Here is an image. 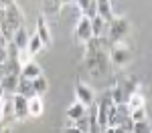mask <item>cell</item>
<instances>
[{
    "label": "cell",
    "mask_w": 152,
    "mask_h": 133,
    "mask_svg": "<svg viewBox=\"0 0 152 133\" xmlns=\"http://www.w3.org/2000/svg\"><path fill=\"white\" fill-rule=\"evenodd\" d=\"M107 57H110V60L116 65L118 69H124L130 60H132V52H130L128 47H124L122 42H118V45H112L110 55H107Z\"/></svg>",
    "instance_id": "cell-4"
},
{
    "label": "cell",
    "mask_w": 152,
    "mask_h": 133,
    "mask_svg": "<svg viewBox=\"0 0 152 133\" xmlns=\"http://www.w3.org/2000/svg\"><path fill=\"white\" fill-rule=\"evenodd\" d=\"M16 0H0V8H6V6H10V4H14Z\"/></svg>",
    "instance_id": "cell-29"
},
{
    "label": "cell",
    "mask_w": 152,
    "mask_h": 133,
    "mask_svg": "<svg viewBox=\"0 0 152 133\" xmlns=\"http://www.w3.org/2000/svg\"><path fill=\"white\" fill-rule=\"evenodd\" d=\"M59 2H61V6L63 4H75V0H59Z\"/></svg>",
    "instance_id": "cell-31"
},
{
    "label": "cell",
    "mask_w": 152,
    "mask_h": 133,
    "mask_svg": "<svg viewBox=\"0 0 152 133\" xmlns=\"http://www.w3.org/2000/svg\"><path fill=\"white\" fill-rule=\"evenodd\" d=\"M45 48V45H43V40L39 38L37 35H31L28 36V45H26V52L33 57V55H37V52H41Z\"/></svg>",
    "instance_id": "cell-19"
},
{
    "label": "cell",
    "mask_w": 152,
    "mask_h": 133,
    "mask_svg": "<svg viewBox=\"0 0 152 133\" xmlns=\"http://www.w3.org/2000/svg\"><path fill=\"white\" fill-rule=\"evenodd\" d=\"M41 40H43V45H45V48L51 47V28H49L47 24V18L41 14L39 18H37V32H35Z\"/></svg>",
    "instance_id": "cell-9"
},
{
    "label": "cell",
    "mask_w": 152,
    "mask_h": 133,
    "mask_svg": "<svg viewBox=\"0 0 152 133\" xmlns=\"http://www.w3.org/2000/svg\"><path fill=\"white\" fill-rule=\"evenodd\" d=\"M18 77H20V75H4V77L0 79V87H2L4 95H16Z\"/></svg>",
    "instance_id": "cell-12"
},
{
    "label": "cell",
    "mask_w": 152,
    "mask_h": 133,
    "mask_svg": "<svg viewBox=\"0 0 152 133\" xmlns=\"http://www.w3.org/2000/svg\"><path fill=\"white\" fill-rule=\"evenodd\" d=\"M6 45H8V38L4 35H0V48H6Z\"/></svg>",
    "instance_id": "cell-30"
},
{
    "label": "cell",
    "mask_w": 152,
    "mask_h": 133,
    "mask_svg": "<svg viewBox=\"0 0 152 133\" xmlns=\"http://www.w3.org/2000/svg\"><path fill=\"white\" fill-rule=\"evenodd\" d=\"M128 30H130L128 18H124V16H114L110 22H105L104 35L99 36V40H102V45H105V40H110L112 45H118V42H122L124 36L128 35Z\"/></svg>",
    "instance_id": "cell-1"
},
{
    "label": "cell",
    "mask_w": 152,
    "mask_h": 133,
    "mask_svg": "<svg viewBox=\"0 0 152 133\" xmlns=\"http://www.w3.org/2000/svg\"><path fill=\"white\" fill-rule=\"evenodd\" d=\"M132 133H152V127H150V123H148V119L134 123V127H132Z\"/></svg>",
    "instance_id": "cell-26"
},
{
    "label": "cell",
    "mask_w": 152,
    "mask_h": 133,
    "mask_svg": "<svg viewBox=\"0 0 152 133\" xmlns=\"http://www.w3.org/2000/svg\"><path fill=\"white\" fill-rule=\"evenodd\" d=\"M107 63H110V57H107V52H105L104 48L102 50H97L95 55H89V57H85V65H87V71L91 73L94 77H105V73H107Z\"/></svg>",
    "instance_id": "cell-2"
},
{
    "label": "cell",
    "mask_w": 152,
    "mask_h": 133,
    "mask_svg": "<svg viewBox=\"0 0 152 133\" xmlns=\"http://www.w3.org/2000/svg\"><path fill=\"white\" fill-rule=\"evenodd\" d=\"M2 97H4V91H2V87H0V101H2Z\"/></svg>",
    "instance_id": "cell-34"
},
{
    "label": "cell",
    "mask_w": 152,
    "mask_h": 133,
    "mask_svg": "<svg viewBox=\"0 0 152 133\" xmlns=\"http://www.w3.org/2000/svg\"><path fill=\"white\" fill-rule=\"evenodd\" d=\"M26 105H28V117L31 119H39L43 113H45V101H43V97H31V99H26Z\"/></svg>",
    "instance_id": "cell-7"
},
{
    "label": "cell",
    "mask_w": 152,
    "mask_h": 133,
    "mask_svg": "<svg viewBox=\"0 0 152 133\" xmlns=\"http://www.w3.org/2000/svg\"><path fill=\"white\" fill-rule=\"evenodd\" d=\"M128 117L134 121V123H138V121H146V117H148V111H146V107L132 109V111H128Z\"/></svg>",
    "instance_id": "cell-24"
},
{
    "label": "cell",
    "mask_w": 152,
    "mask_h": 133,
    "mask_svg": "<svg viewBox=\"0 0 152 133\" xmlns=\"http://www.w3.org/2000/svg\"><path fill=\"white\" fill-rule=\"evenodd\" d=\"M4 69H6V75H20V63L8 59L4 63Z\"/></svg>",
    "instance_id": "cell-25"
},
{
    "label": "cell",
    "mask_w": 152,
    "mask_h": 133,
    "mask_svg": "<svg viewBox=\"0 0 152 133\" xmlns=\"http://www.w3.org/2000/svg\"><path fill=\"white\" fill-rule=\"evenodd\" d=\"M75 101L81 103L85 107H91L95 101V95H94V89L89 85H85L83 81H77L75 83Z\"/></svg>",
    "instance_id": "cell-5"
},
{
    "label": "cell",
    "mask_w": 152,
    "mask_h": 133,
    "mask_svg": "<svg viewBox=\"0 0 152 133\" xmlns=\"http://www.w3.org/2000/svg\"><path fill=\"white\" fill-rule=\"evenodd\" d=\"M33 89H35V95H39V97H43L49 91V81L45 79V75L33 79Z\"/></svg>",
    "instance_id": "cell-21"
},
{
    "label": "cell",
    "mask_w": 152,
    "mask_h": 133,
    "mask_svg": "<svg viewBox=\"0 0 152 133\" xmlns=\"http://www.w3.org/2000/svg\"><path fill=\"white\" fill-rule=\"evenodd\" d=\"M41 75H43V69H41V67L37 65L35 60H28V63L20 65V77H24V79L33 81V79L41 77Z\"/></svg>",
    "instance_id": "cell-11"
},
{
    "label": "cell",
    "mask_w": 152,
    "mask_h": 133,
    "mask_svg": "<svg viewBox=\"0 0 152 133\" xmlns=\"http://www.w3.org/2000/svg\"><path fill=\"white\" fill-rule=\"evenodd\" d=\"M6 55H8V59L18 60V55H20V50H18V47H16L12 40H8V45H6Z\"/></svg>",
    "instance_id": "cell-27"
},
{
    "label": "cell",
    "mask_w": 152,
    "mask_h": 133,
    "mask_svg": "<svg viewBox=\"0 0 152 133\" xmlns=\"http://www.w3.org/2000/svg\"><path fill=\"white\" fill-rule=\"evenodd\" d=\"M97 4V16H102L105 22H110L114 18V10H112V0H95Z\"/></svg>",
    "instance_id": "cell-15"
},
{
    "label": "cell",
    "mask_w": 152,
    "mask_h": 133,
    "mask_svg": "<svg viewBox=\"0 0 152 133\" xmlns=\"http://www.w3.org/2000/svg\"><path fill=\"white\" fill-rule=\"evenodd\" d=\"M0 113H2V121L4 125L14 119V103H12V95H4L0 101Z\"/></svg>",
    "instance_id": "cell-10"
},
{
    "label": "cell",
    "mask_w": 152,
    "mask_h": 133,
    "mask_svg": "<svg viewBox=\"0 0 152 133\" xmlns=\"http://www.w3.org/2000/svg\"><path fill=\"white\" fill-rule=\"evenodd\" d=\"M73 125H75L81 133H89V129H91V115H83L81 119L73 121Z\"/></svg>",
    "instance_id": "cell-23"
},
{
    "label": "cell",
    "mask_w": 152,
    "mask_h": 133,
    "mask_svg": "<svg viewBox=\"0 0 152 133\" xmlns=\"http://www.w3.org/2000/svg\"><path fill=\"white\" fill-rule=\"evenodd\" d=\"M8 60V55H6V48H0V65H4Z\"/></svg>",
    "instance_id": "cell-28"
},
{
    "label": "cell",
    "mask_w": 152,
    "mask_h": 133,
    "mask_svg": "<svg viewBox=\"0 0 152 133\" xmlns=\"http://www.w3.org/2000/svg\"><path fill=\"white\" fill-rule=\"evenodd\" d=\"M28 30H26V28H18V30H16V32H14V35H12V42H14V45H16V47H18V50H26V45H28Z\"/></svg>",
    "instance_id": "cell-18"
},
{
    "label": "cell",
    "mask_w": 152,
    "mask_h": 133,
    "mask_svg": "<svg viewBox=\"0 0 152 133\" xmlns=\"http://www.w3.org/2000/svg\"><path fill=\"white\" fill-rule=\"evenodd\" d=\"M65 115H67V119H69V121H77V119H81L83 115H87V107L75 101V103H71L69 107H67Z\"/></svg>",
    "instance_id": "cell-14"
},
{
    "label": "cell",
    "mask_w": 152,
    "mask_h": 133,
    "mask_svg": "<svg viewBox=\"0 0 152 133\" xmlns=\"http://www.w3.org/2000/svg\"><path fill=\"white\" fill-rule=\"evenodd\" d=\"M75 4L79 6L81 16L89 18V20L97 16V4H95V0H75Z\"/></svg>",
    "instance_id": "cell-13"
},
{
    "label": "cell",
    "mask_w": 152,
    "mask_h": 133,
    "mask_svg": "<svg viewBox=\"0 0 152 133\" xmlns=\"http://www.w3.org/2000/svg\"><path fill=\"white\" fill-rule=\"evenodd\" d=\"M12 103H14V119L26 121V117H28L26 97H23V95H12Z\"/></svg>",
    "instance_id": "cell-6"
},
{
    "label": "cell",
    "mask_w": 152,
    "mask_h": 133,
    "mask_svg": "<svg viewBox=\"0 0 152 133\" xmlns=\"http://www.w3.org/2000/svg\"><path fill=\"white\" fill-rule=\"evenodd\" d=\"M104 28H105V20L102 18V16L91 18V35H94L95 38H99V36L104 35Z\"/></svg>",
    "instance_id": "cell-22"
},
{
    "label": "cell",
    "mask_w": 152,
    "mask_h": 133,
    "mask_svg": "<svg viewBox=\"0 0 152 133\" xmlns=\"http://www.w3.org/2000/svg\"><path fill=\"white\" fill-rule=\"evenodd\" d=\"M126 107H128V111L138 109V107H146V97H144V93H140V91L130 93L128 99H126Z\"/></svg>",
    "instance_id": "cell-16"
},
{
    "label": "cell",
    "mask_w": 152,
    "mask_h": 133,
    "mask_svg": "<svg viewBox=\"0 0 152 133\" xmlns=\"http://www.w3.org/2000/svg\"><path fill=\"white\" fill-rule=\"evenodd\" d=\"M0 133H12V131H10V127H4V129H2Z\"/></svg>",
    "instance_id": "cell-33"
},
{
    "label": "cell",
    "mask_w": 152,
    "mask_h": 133,
    "mask_svg": "<svg viewBox=\"0 0 152 133\" xmlns=\"http://www.w3.org/2000/svg\"><path fill=\"white\" fill-rule=\"evenodd\" d=\"M16 95H23L26 99L35 97V89H33V81L24 79V77H18V87H16Z\"/></svg>",
    "instance_id": "cell-17"
},
{
    "label": "cell",
    "mask_w": 152,
    "mask_h": 133,
    "mask_svg": "<svg viewBox=\"0 0 152 133\" xmlns=\"http://www.w3.org/2000/svg\"><path fill=\"white\" fill-rule=\"evenodd\" d=\"M0 10H2V14H4V18H6V22H8L12 32H16L18 28L24 26V14H23V10L18 8L16 2L10 4V6H6V8H0Z\"/></svg>",
    "instance_id": "cell-3"
},
{
    "label": "cell",
    "mask_w": 152,
    "mask_h": 133,
    "mask_svg": "<svg viewBox=\"0 0 152 133\" xmlns=\"http://www.w3.org/2000/svg\"><path fill=\"white\" fill-rule=\"evenodd\" d=\"M43 4V14L45 16H55L59 14V8H61V2L59 0H41Z\"/></svg>",
    "instance_id": "cell-20"
},
{
    "label": "cell",
    "mask_w": 152,
    "mask_h": 133,
    "mask_svg": "<svg viewBox=\"0 0 152 133\" xmlns=\"http://www.w3.org/2000/svg\"><path fill=\"white\" fill-rule=\"evenodd\" d=\"M75 36L81 40V42H87L89 38H91V20L89 18H85V16H81L79 18V22L75 24Z\"/></svg>",
    "instance_id": "cell-8"
},
{
    "label": "cell",
    "mask_w": 152,
    "mask_h": 133,
    "mask_svg": "<svg viewBox=\"0 0 152 133\" xmlns=\"http://www.w3.org/2000/svg\"><path fill=\"white\" fill-rule=\"evenodd\" d=\"M4 127H6V125H4V121H2V113H0V131H2Z\"/></svg>",
    "instance_id": "cell-32"
}]
</instances>
